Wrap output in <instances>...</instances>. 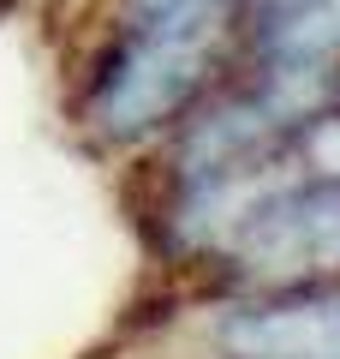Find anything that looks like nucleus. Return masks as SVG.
<instances>
[{"instance_id": "f257e3e1", "label": "nucleus", "mask_w": 340, "mask_h": 359, "mask_svg": "<svg viewBox=\"0 0 340 359\" xmlns=\"http://www.w3.org/2000/svg\"><path fill=\"white\" fill-rule=\"evenodd\" d=\"M215 60V42L197 36H167V30H143V25H120L113 48L101 54L96 78L84 90V120L96 138L108 144H138L155 126L179 114L203 90Z\"/></svg>"}, {"instance_id": "7ed1b4c3", "label": "nucleus", "mask_w": 340, "mask_h": 359, "mask_svg": "<svg viewBox=\"0 0 340 359\" xmlns=\"http://www.w3.org/2000/svg\"><path fill=\"white\" fill-rule=\"evenodd\" d=\"M233 6H239V0H126V25L215 42V36H221V25L233 18Z\"/></svg>"}, {"instance_id": "f03ea898", "label": "nucleus", "mask_w": 340, "mask_h": 359, "mask_svg": "<svg viewBox=\"0 0 340 359\" xmlns=\"http://www.w3.org/2000/svg\"><path fill=\"white\" fill-rule=\"evenodd\" d=\"M221 359H340V276L281 282L227 306L215 323Z\"/></svg>"}]
</instances>
